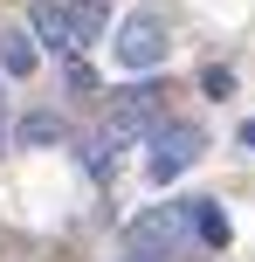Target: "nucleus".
Here are the masks:
<instances>
[{
    "instance_id": "1",
    "label": "nucleus",
    "mask_w": 255,
    "mask_h": 262,
    "mask_svg": "<svg viewBox=\"0 0 255 262\" xmlns=\"http://www.w3.org/2000/svg\"><path fill=\"white\" fill-rule=\"evenodd\" d=\"M187 228H193V200H166V207L138 214V221L124 228V242H131L138 255H159V262H173V249L187 242Z\"/></svg>"
},
{
    "instance_id": "2",
    "label": "nucleus",
    "mask_w": 255,
    "mask_h": 262,
    "mask_svg": "<svg viewBox=\"0 0 255 262\" xmlns=\"http://www.w3.org/2000/svg\"><path fill=\"white\" fill-rule=\"evenodd\" d=\"M145 138H152V159H145V172H152L159 186H173L179 172H187L193 159L207 152V131H200V124H152Z\"/></svg>"
},
{
    "instance_id": "3",
    "label": "nucleus",
    "mask_w": 255,
    "mask_h": 262,
    "mask_svg": "<svg viewBox=\"0 0 255 262\" xmlns=\"http://www.w3.org/2000/svg\"><path fill=\"white\" fill-rule=\"evenodd\" d=\"M110 49H118L124 69H138V76H145V69H159L166 55H173V35H166L159 14H124V28H118V41H110Z\"/></svg>"
},
{
    "instance_id": "4",
    "label": "nucleus",
    "mask_w": 255,
    "mask_h": 262,
    "mask_svg": "<svg viewBox=\"0 0 255 262\" xmlns=\"http://www.w3.org/2000/svg\"><path fill=\"white\" fill-rule=\"evenodd\" d=\"M159 90H152V83H131V90H110V131H118V138H138V131H152L159 124Z\"/></svg>"
},
{
    "instance_id": "5",
    "label": "nucleus",
    "mask_w": 255,
    "mask_h": 262,
    "mask_svg": "<svg viewBox=\"0 0 255 262\" xmlns=\"http://www.w3.org/2000/svg\"><path fill=\"white\" fill-rule=\"evenodd\" d=\"M35 41H49L55 55H76L83 49V28L69 7H55V0H35Z\"/></svg>"
},
{
    "instance_id": "6",
    "label": "nucleus",
    "mask_w": 255,
    "mask_h": 262,
    "mask_svg": "<svg viewBox=\"0 0 255 262\" xmlns=\"http://www.w3.org/2000/svg\"><path fill=\"white\" fill-rule=\"evenodd\" d=\"M0 69L7 76H35V35L28 28H0Z\"/></svg>"
},
{
    "instance_id": "7",
    "label": "nucleus",
    "mask_w": 255,
    "mask_h": 262,
    "mask_svg": "<svg viewBox=\"0 0 255 262\" xmlns=\"http://www.w3.org/2000/svg\"><path fill=\"white\" fill-rule=\"evenodd\" d=\"M193 235H200L207 249H228V242H235V221L214 207V200H193Z\"/></svg>"
},
{
    "instance_id": "8",
    "label": "nucleus",
    "mask_w": 255,
    "mask_h": 262,
    "mask_svg": "<svg viewBox=\"0 0 255 262\" xmlns=\"http://www.w3.org/2000/svg\"><path fill=\"white\" fill-rule=\"evenodd\" d=\"M62 138H69V124L55 111H28L21 118V145H62Z\"/></svg>"
},
{
    "instance_id": "9",
    "label": "nucleus",
    "mask_w": 255,
    "mask_h": 262,
    "mask_svg": "<svg viewBox=\"0 0 255 262\" xmlns=\"http://www.w3.org/2000/svg\"><path fill=\"white\" fill-rule=\"evenodd\" d=\"M118 145H131V138H118V131L104 124L90 145H83V166H90V172H110V166H118Z\"/></svg>"
},
{
    "instance_id": "10",
    "label": "nucleus",
    "mask_w": 255,
    "mask_h": 262,
    "mask_svg": "<svg viewBox=\"0 0 255 262\" xmlns=\"http://www.w3.org/2000/svg\"><path fill=\"white\" fill-rule=\"evenodd\" d=\"M76 14V28H83V49H90L97 35H104V7H97V0H83V7H69Z\"/></svg>"
},
{
    "instance_id": "11",
    "label": "nucleus",
    "mask_w": 255,
    "mask_h": 262,
    "mask_svg": "<svg viewBox=\"0 0 255 262\" xmlns=\"http://www.w3.org/2000/svg\"><path fill=\"white\" fill-rule=\"evenodd\" d=\"M200 90H207V97H235V69H207Z\"/></svg>"
},
{
    "instance_id": "12",
    "label": "nucleus",
    "mask_w": 255,
    "mask_h": 262,
    "mask_svg": "<svg viewBox=\"0 0 255 262\" xmlns=\"http://www.w3.org/2000/svg\"><path fill=\"white\" fill-rule=\"evenodd\" d=\"M242 145H248V152H255V118H248V124H242Z\"/></svg>"
},
{
    "instance_id": "13",
    "label": "nucleus",
    "mask_w": 255,
    "mask_h": 262,
    "mask_svg": "<svg viewBox=\"0 0 255 262\" xmlns=\"http://www.w3.org/2000/svg\"><path fill=\"white\" fill-rule=\"evenodd\" d=\"M124 262H159V255H138V249H131V255H124Z\"/></svg>"
},
{
    "instance_id": "14",
    "label": "nucleus",
    "mask_w": 255,
    "mask_h": 262,
    "mask_svg": "<svg viewBox=\"0 0 255 262\" xmlns=\"http://www.w3.org/2000/svg\"><path fill=\"white\" fill-rule=\"evenodd\" d=\"M0 138H7V104H0Z\"/></svg>"
}]
</instances>
